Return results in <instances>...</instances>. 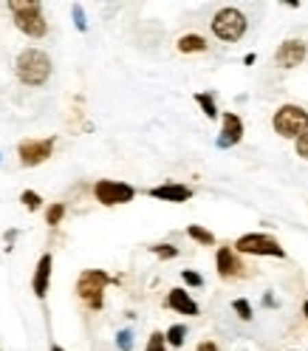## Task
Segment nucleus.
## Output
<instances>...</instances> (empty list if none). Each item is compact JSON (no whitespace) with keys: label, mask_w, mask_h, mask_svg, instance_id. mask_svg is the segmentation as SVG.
<instances>
[{"label":"nucleus","mask_w":308,"mask_h":351,"mask_svg":"<svg viewBox=\"0 0 308 351\" xmlns=\"http://www.w3.org/2000/svg\"><path fill=\"white\" fill-rule=\"evenodd\" d=\"M184 340H187V328L184 326H172L167 332V343L170 346H184Z\"/></svg>","instance_id":"6ab92c4d"},{"label":"nucleus","mask_w":308,"mask_h":351,"mask_svg":"<svg viewBox=\"0 0 308 351\" xmlns=\"http://www.w3.org/2000/svg\"><path fill=\"white\" fill-rule=\"evenodd\" d=\"M62 215H65V204H51L49 213H46V224L49 227H57L62 221Z\"/></svg>","instance_id":"a211bd4d"},{"label":"nucleus","mask_w":308,"mask_h":351,"mask_svg":"<svg viewBox=\"0 0 308 351\" xmlns=\"http://www.w3.org/2000/svg\"><path fill=\"white\" fill-rule=\"evenodd\" d=\"M232 309L238 312V317H240V320H252V303H249V300L238 298V300L232 303Z\"/></svg>","instance_id":"aec40b11"},{"label":"nucleus","mask_w":308,"mask_h":351,"mask_svg":"<svg viewBox=\"0 0 308 351\" xmlns=\"http://www.w3.org/2000/svg\"><path fill=\"white\" fill-rule=\"evenodd\" d=\"M94 195H97V202L105 204V207H114V204H127V202H133V195L136 190L125 184V182H111V179H102L94 184Z\"/></svg>","instance_id":"0eeeda50"},{"label":"nucleus","mask_w":308,"mask_h":351,"mask_svg":"<svg viewBox=\"0 0 308 351\" xmlns=\"http://www.w3.org/2000/svg\"><path fill=\"white\" fill-rule=\"evenodd\" d=\"M215 261H218V275H221V278H235V275H240V269H244V267H240V261H238V255L229 247L218 250Z\"/></svg>","instance_id":"ddd939ff"},{"label":"nucleus","mask_w":308,"mask_h":351,"mask_svg":"<svg viewBox=\"0 0 308 351\" xmlns=\"http://www.w3.org/2000/svg\"><path fill=\"white\" fill-rule=\"evenodd\" d=\"M187 235H190L192 241H198V244H204V247L215 244V235H212L209 230H204V227H198V224H190V227H187Z\"/></svg>","instance_id":"dca6fc26"},{"label":"nucleus","mask_w":308,"mask_h":351,"mask_svg":"<svg viewBox=\"0 0 308 351\" xmlns=\"http://www.w3.org/2000/svg\"><path fill=\"white\" fill-rule=\"evenodd\" d=\"M305 54H308V46L303 40H285L283 46L277 49L274 60H277L280 69H294V65H300L305 60Z\"/></svg>","instance_id":"1a4fd4ad"},{"label":"nucleus","mask_w":308,"mask_h":351,"mask_svg":"<svg viewBox=\"0 0 308 351\" xmlns=\"http://www.w3.org/2000/svg\"><path fill=\"white\" fill-rule=\"evenodd\" d=\"M195 102L201 105V111H204L209 119H215V117H218V108H215V99H212V94H195Z\"/></svg>","instance_id":"f3484780"},{"label":"nucleus","mask_w":308,"mask_h":351,"mask_svg":"<svg viewBox=\"0 0 308 351\" xmlns=\"http://www.w3.org/2000/svg\"><path fill=\"white\" fill-rule=\"evenodd\" d=\"M246 32V17L238 9H221L212 17V34L224 43H238Z\"/></svg>","instance_id":"39448f33"},{"label":"nucleus","mask_w":308,"mask_h":351,"mask_svg":"<svg viewBox=\"0 0 308 351\" xmlns=\"http://www.w3.org/2000/svg\"><path fill=\"white\" fill-rule=\"evenodd\" d=\"M9 12L14 14V26L26 37H42L46 34V17L37 0H9Z\"/></svg>","instance_id":"f03ea898"},{"label":"nucleus","mask_w":308,"mask_h":351,"mask_svg":"<svg viewBox=\"0 0 308 351\" xmlns=\"http://www.w3.org/2000/svg\"><path fill=\"white\" fill-rule=\"evenodd\" d=\"M179 51L181 54H195V51H207V40L198 34H184L179 40Z\"/></svg>","instance_id":"2eb2a0df"},{"label":"nucleus","mask_w":308,"mask_h":351,"mask_svg":"<svg viewBox=\"0 0 308 351\" xmlns=\"http://www.w3.org/2000/svg\"><path fill=\"white\" fill-rule=\"evenodd\" d=\"M49 280H51V255H42V258L37 261L34 280H31L37 298H46V295H49Z\"/></svg>","instance_id":"f8f14e48"},{"label":"nucleus","mask_w":308,"mask_h":351,"mask_svg":"<svg viewBox=\"0 0 308 351\" xmlns=\"http://www.w3.org/2000/svg\"><path fill=\"white\" fill-rule=\"evenodd\" d=\"M74 23H77V29H79V32H85V12H82V6H79V3L74 6Z\"/></svg>","instance_id":"bb28decb"},{"label":"nucleus","mask_w":308,"mask_h":351,"mask_svg":"<svg viewBox=\"0 0 308 351\" xmlns=\"http://www.w3.org/2000/svg\"><path fill=\"white\" fill-rule=\"evenodd\" d=\"M167 306H170L172 312H181V315H198V303H195L184 289H170Z\"/></svg>","instance_id":"4468645a"},{"label":"nucleus","mask_w":308,"mask_h":351,"mask_svg":"<svg viewBox=\"0 0 308 351\" xmlns=\"http://www.w3.org/2000/svg\"><path fill=\"white\" fill-rule=\"evenodd\" d=\"M14 71L23 85H46L51 77V60L40 49H23L14 60Z\"/></svg>","instance_id":"f257e3e1"},{"label":"nucleus","mask_w":308,"mask_h":351,"mask_svg":"<svg viewBox=\"0 0 308 351\" xmlns=\"http://www.w3.org/2000/svg\"><path fill=\"white\" fill-rule=\"evenodd\" d=\"M111 283V275L102 272V269H85L77 280V295L82 298L85 306L91 309H102V292L105 287Z\"/></svg>","instance_id":"20e7f679"},{"label":"nucleus","mask_w":308,"mask_h":351,"mask_svg":"<svg viewBox=\"0 0 308 351\" xmlns=\"http://www.w3.org/2000/svg\"><path fill=\"white\" fill-rule=\"evenodd\" d=\"M153 199H162V202H172V204H181L192 199V190L184 184H162V187H153L150 190Z\"/></svg>","instance_id":"9b49d317"},{"label":"nucleus","mask_w":308,"mask_h":351,"mask_svg":"<svg viewBox=\"0 0 308 351\" xmlns=\"http://www.w3.org/2000/svg\"><path fill=\"white\" fill-rule=\"evenodd\" d=\"M272 125H274V130L280 136L297 142L308 130V111H303L300 105H283V108H277Z\"/></svg>","instance_id":"7ed1b4c3"},{"label":"nucleus","mask_w":308,"mask_h":351,"mask_svg":"<svg viewBox=\"0 0 308 351\" xmlns=\"http://www.w3.org/2000/svg\"><path fill=\"white\" fill-rule=\"evenodd\" d=\"M235 250L244 252V255H272V258H285V250L277 244L272 235H263V232H249V235H240L235 241Z\"/></svg>","instance_id":"423d86ee"},{"label":"nucleus","mask_w":308,"mask_h":351,"mask_svg":"<svg viewBox=\"0 0 308 351\" xmlns=\"http://www.w3.org/2000/svg\"><path fill=\"white\" fill-rule=\"evenodd\" d=\"M198 351H218V346L215 343H201V346H198Z\"/></svg>","instance_id":"cd10ccee"},{"label":"nucleus","mask_w":308,"mask_h":351,"mask_svg":"<svg viewBox=\"0 0 308 351\" xmlns=\"http://www.w3.org/2000/svg\"><path fill=\"white\" fill-rule=\"evenodd\" d=\"M20 202H23V204H26V207L34 213V210H40V202H42V199H40V195H37L34 190H26L23 195H20Z\"/></svg>","instance_id":"4be33fe9"},{"label":"nucleus","mask_w":308,"mask_h":351,"mask_svg":"<svg viewBox=\"0 0 308 351\" xmlns=\"http://www.w3.org/2000/svg\"><path fill=\"white\" fill-rule=\"evenodd\" d=\"M164 346H167V335L156 332V335H150V343H147L144 351H164Z\"/></svg>","instance_id":"412c9836"},{"label":"nucleus","mask_w":308,"mask_h":351,"mask_svg":"<svg viewBox=\"0 0 308 351\" xmlns=\"http://www.w3.org/2000/svg\"><path fill=\"white\" fill-rule=\"evenodd\" d=\"M51 351H65V348L62 346H51Z\"/></svg>","instance_id":"c756f323"},{"label":"nucleus","mask_w":308,"mask_h":351,"mask_svg":"<svg viewBox=\"0 0 308 351\" xmlns=\"http://www.w3.org/2000/svg\"><path fill=\"white\" fill-rule=\"evenodd\" d=\"M303 315H305V317H308V300H305V303H303Z\"/></svg>","instance_id":"c85d7f7f"},{"label":"nucleus","mask_w":308,"mask_h":351,"mask_svg":"<svg viewBox=\"0 0 308 351\" xmlns=\"http://www.w3.org/2000/svg\"><path fill=\"white\" fill-rule=\"evenodd\" d=\"M54 150V139H23L17 145V156L23 167H37L42 165Z\"/></svg>","instance_id":"6e6552de"},{"label":"nucleus","mask_w":308,"mask_h":351,"mask_svg":"<svg viewBox=\"0 0 308 351\" xmlns=\"http://www.w3.org/2000/svg\"><path fill=\"white\" fill-rule=\"evenodd\" d=\"M181 278H184V283H190V287H201V283H204V278L198 272H192V269H184Z\"/></svg>","instance_id":"a878e982"},{"label":"nucleus","mask_w":308,"mask_h":351,"mask_svg":"<svg viewBox=\"0 0 308 351\" xmlns=\"http://www.w3.org/2000/svg\"><path fill=\"white\" fill-rule=\"evenodd\" d=\"M116 346H119L122 351H130V348H133V335H130L127 328H125V332H119V335H116Z\"/></svg>","instance_id":"b1692460"},{"label":"nucleus","mask_w":308,"mask_h":351,"mask_svg":"<svg viewBox=\"0 0 308 351\" xmlns=\"http://www.w3.org/2000/svg\"><path fill=\"white\" fill-rule=\"evenodd\" d=\"M244 139V122H240L238 114H224V130L221 139H218V147H232Z\"/></svg>","instance_id":"9d476101"},{"label":"nucleus","mask_w":308,"mask_h":351,"mask_svg":"<svg viewBox=\"0 0 308 351\" xmlns=\"http://www.w3.org/2000/svg\"><path fill=\"white\" fill-rule=\"evenodd\" d=\"M153 255H159V258H175L179 255V250H175L172 244H159V247H150Z\"/></svg>","instance_id":"5701e85b"},{"label":"nucleus","mask_w":308,"mask_h":351,"mask_svg":"<svg viewBox=\"0 0 308 351\" xmlns=\"http://www.w3.org/2000/svg\"><path fill=\"white\" fill-rule=\"evenodd\" d=\"M294 150H297V156H303V159H308V130H305V134L294 142Z\"/></svg>","instance_id":"393cba45"}]
</instances>
